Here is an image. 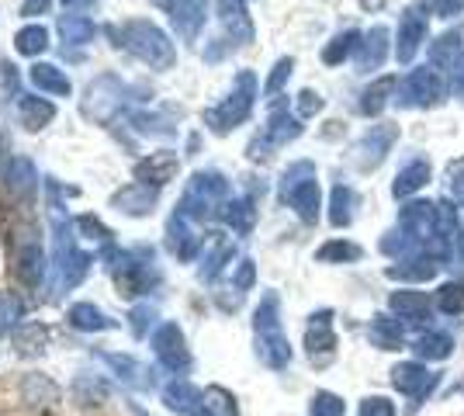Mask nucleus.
I'll return each instance as SVG.
<instances>
[{
	"mask_svg": "<svg viewBox=\"0 0 464 416\" xmlns=\"http://www.w3.org/2000/svg\"><path fill=\"white\" fill-rule=\"evenodd\" d=\"M115 39L118 45H125L132 56H139V60L156 66V70H170L174 66V45H170V39L156 28L153 21L146 18L125 21L115 32Z\"/></svg>",
	"mask_w": 464,
	"mask_h": 416,
	"instance_id": "nucleus-1",
	"label": "nucleus"
},
{
	"mask_svg": "<svg viewBox=\"0 0 464 416\" xmlns=\"http://www.w3.org/2000/svg\"><path fill=\"white\" fill-rule=\"evenodd\" d=\"M256 334H260V357L271 368H285L291 361V347L277 326V298L274 295L264 298V305L256 309Z\"/></svg>",
	"mask_w": 464,
	"mask_h": 416,
	"instance_id": "nucleus-2",
	"label": "nucleus"
},
{
	"mask_svg": "<svg viewBox=\"0 0 464 416\" xmlns=\"http://www.w3.org/2000/svg\"><path fill=\"white\" fill-rule=\"evenodd\" d=\"M125 104V83L115 73H104L87 87V98H83V115L94 121H111Z\"/></svg>",
	"mask_w": 464,
	"mask_h": 416,
	"instance_id": "nucleus-3",
	"label": "nucleus"
},
{
	"mask_svg": "<svg viewBox=\"0 0 464 416\" xmlns=\"http://www.w3.org/2000/svg\"><path fill=\"white\" fill-rule=\"evenodd\" d=\"M153 354L167 372H188L191 354L184 347V334L177 330V323H163L153 334Z\"/></svg>",
	"mask_w": 464,
	"mask_h": 416,
	"instance_id": "nucleus-4",
	"label": "nucleus"
},
{
	"mask_svg": "<svg viewBox=\"0 0 464 416\" xmlns=\"http://www.w3.org/2000/svg\"><path fill=\"white\" fill-rule=\"evenodd\" d=\"M156 198H160V188L136 180V184H125L121 191H115V195H111V205H115L118 212H125V216H150Z\"/></svg>",
	"mask_w": 464,
	"mask_h": 416,
	"instance_id": "nucleus-5",
	"label": "nucleus"
},
{
	"mask_svg": "<svg viewBox=\"0 0 464 416\" xmlns=\"http://www.w3.org/2000/svg\"><path fill=\"white\" fill-rule=\"evenodd\" d=\"M177 167H180V160L174 153H150L146 160H139L136 163V180L142 184H153V188H163V184H170L177 178Z\"/></svg>",
	"mask_w": 464,
	"mask_h": 416,
	"instance_id": "nucleus-6",
	"label": "nucleus"
},
{
	"mask_svg": "<svg viewBox=\"0 0 464 416\" xmlns=\"http://www.w3.org/2000/svg\"><path fill=\"white\" fill-rule=\"evenodd\" d=\"M4 184H7V191H11L14 198H32L35 188H39V174H35L32 160H24V157L11 160V163L4 167Z\"/></svg>",
	"mask_w": 464,
	"mask_h": 416,
	"instance_id": "nucleus-7",
	"label": "nucleus"
},
{
	"mask_svg": "<svg viewBox=\"0 0 464 416\" xmlns=\"http://www.w3.org/2000/svg\"><path fill=\"white\" fill-rule=\"evenodd\" d=\"M21 399L28 406H49V402H59V385L49 375H24Z\"/></svg>",
	"mask_w": 464,
	"mask_h": 416,
	"instance_id": "nucleus-8",
	"label": "nucleus"
},
{
	"mask_svg": "<svg viewBox=\"0 0 464 416\" xmlns=\"http://www.w3.org/2000/svg\"><path fill=\"white\" fill-rule=\"evenodd\" d=\"M28 77H32V83H35L39 91H45V94H59V98L70 94V77H66L59 66H53V63H35Z\"/></svg>",
	"mask_w": 464,
	"mask_h": 416,
	"instance_id": "nucleus-9",
	"label": "nucleus"
},
{
	"mask_svg": "<svg viewBox=\"0 0 464 416\" xmlns=\"http://www.w3.org/2000/svg\"><path fill=\"white\" fill-rule=\"evenodd\" d=\"M18 277L28 288H39L42 277H45V254L39 250V243H28L21 247L18 254Z\"/></svg>",
	"mask_w": 464,
	"mask_h": 416,
	"instance_id": "nucleus-10",
	"label": "nucleus"
},
{
	"mask_svg": "<svg viewBox=\"0 0 464 416\" xmlns=\"http://www.w3.org/2000/svg\"><path fill=\"white\" fill-rule=\"evenodd\" d=\"M18 115H21V125H24V129L39 132V129H45L49 121L56 119V108H53L45 98H21Z\"/></svg>",
	"mask_w": 464,
	"mask_h": 416,
	"instance_id": "nucleus-11",
	"label": "nucleus"
},
{
	"mask_svg": "<svg viewBox=\"0 0 464 416\" xmlns=\"http://www.w3.org/2000/svg\"><path fill=\"white\" fill-rule=\"evenodd\" d=\"M201 399L205 396L194 389L191 382H184V378H174V382L163 389V402H167V410H174V413H191Z\"/></svg>",
	"mask_w": 464,
	"mask_h": 416,
	"instance_id": "nucleus-12",
	"label": "nucleus"
},
{
	"mask_svg": "<svg viewBox=\"0 0 464 416\" xmlns=\"http://www.w3.org/2000/svg\"><path fill=\"white\" fill-rule=\"evenodd\" d=\"M392 382H395V389H402L406 396H423V392H430V385H433V378L426 375L420 364H399V368L392 372Z\"/></svg>",
	"mask_w": 464,
	"mask_h": 416,
	"instance_id": "nucleus-13",
	"label": "nucleus"
},
{
	"mask_svg": "<svg viewBox=\"0 0 464 416\" xmlns=\"http://www.w3.org/2000/svg\"><path fill=\"white\" fill-rule=\"evenodd\" d=\"M205 18V0H174V24L184 39H191Z\"/></svg>",
	"mask_w": 464,
	"mask_h": 416,
	"instance_id": "nucleus-14",
	"label": "nucleus"
},
{
	"mask_svg": "<svg viewBox=\"0 0 464 416\" xmlns=\"http://www.w3.org/2000/svg\"><path fill=\"white\" fill-rule=\"evenodd\" d=\"M59 35L66 45H87L94 39V21L83 18V15H63L59 18Z\"/></svg>",
	"mask_w": 464,
	"mask_h": 416,
	"instance_id": "nucleus-15",
	"label": "nucleus"
},
{
	"mask_svg": "<svg viewBox=\"0 0 464 416\" xmlns=\"http://www.w3.org/2000/svg\"><path fill=\"white\" fill-rule=\"evenodd\" d=\"M70 326H77V330H87V334H97V330H111L115 323L104 316L101 309H94L91 302H77V305L70 309Z\"/></svg>",
	"mask_w": 464,
	"mask_h": 416,
	"instance_id": "nucleus-16",
	"label": "nucleus"
},
{
	"mask_svg": "<svg viewBox=\"0 0 464 416\" xmlns=\"http://www.w3.org/2000/svg\"><path fill=\"white\" fill-rule=\"evenodd\" d=\"M45 340H49V330L42 323H24V326L14 330V347H18L21 354H42Z\"/></svg>",
	"mask_w": 464,
	"mask_h": 416,
	"instance_id": "nucleus-17",
	"label": "nucleus"
},
{
	"mask_svg": "<svg viewBox=\"0 0 464 416\" xmlns=\"http://www.w3.org/2000/svg\"><path fill=\"white\" fill-rule=\"evenodd\" d=\"M14 49L21 56H39L49 49V32L42 24H24L18 35H14Z\"/></svg>",
	"mask_w": 464,
	"mask_h": 416,
	"instance_id": "nucleus-18",
	"label": "nucleus"
},
{
	"mask_svg": "<svg viewBox=\"0 0 464 416\" xmlns=\"http://www.w3.org/2000/svg\"><path fill=\"white\" fill-rule=\"evenodd\" d=\"M167 233H170V250H174L177 257H191L194 254V237L188 233V218L184 216H174L170 218V226H167Z\"/></svg>",
	"mask_w": 464,
	"mask_h": 416,
	"instance_id": "nucleus-19",
	"label": "nucleus"
},
{
	"mask_svg": "<svg viewBox=\"0 0 464 416\" xmlns=\"http://www.w3.org/2000/svg\"><path fill=\"white\" fill-rule=\"evenodd\" d=\"M73 396H77V402H83V406H94V402H104V399H108V385H104L101 378L80 375L77 382H73Z\"/></svg>",
	"mask_w": 464,
	"mask_h": 416,
	"instance_id": "nucleus-20",
	"label": "nucleus"
},
{
	"mask_svg": "<svg viewBox=\"0 0 464 416\" xmlns=\"http://www.w3.org/2000/svg\"><path fill=\"white\" fill-rule=\"evenodd\" d=\"M21 313H24L21 298L11 295V292H0V337H4V334H11V330H18Z\"/></svg>",
	"mask_w": 464,
	"mask_h": 416,
	"instance_id": "nucleus-21",
	"label": "nucleus"
},
{
	"mask_svg": "<svg viewBox=\"0 0 464 416\" xmlns=\"http://www.w3.org/2000/svg\"><path fill=\"white\" fill-rule=\"evenodd\" d=\"M201 402H205V410H208L212 416H239V410H236V399H232L226 389H218V385H215V389H208Z\"/></svg>",
	"mask_w": 464,
	"mask_h": 416,
	"instance_id": "nucleus-22",
	"label": "nucleus"
},
{
	"mask_svg": "<svg viewBox=\"0 0 464 416\" xmlns=\"http://www.w3.org/2000/svg\"><path fill=\"white\" fill-rule=\"evenodd\" d=\"M77 229L83 233L87 239H97V243H111V229L94 216H80L77 218Z\"/></svg>",
	"mask_w": 464,
	"mask_h": 416,
	"instance_id": "nucleus-23",
	"label": "nucleus"
},
{
	"mask_svg": "<svg viewBox=\"0 0 464 416\" xmlns=\"http://www.w3.org/2000/svg\"><path fill=\"white\" fill-rule=\"evenodd\" d=\"M295 208H298V212H302V218H315V205H319V195H315V184H305V188H298V191H295Z\"/></svg>",
	"mask_w": 464,
	"mask_h": 416,
	"instance_id": "nucleus-24",
	"label": "nucleus"
},
{
	"mask_svg": "<svg viewBox=\"0 0 464 416\" xmlns=\"http://www.w3.org/2000/svg\"><path fill=\"white\" fill-rule=\"evenodd\" d=\"M343 402L333 396V392H319V396L312 399V416H343Z\"/></svg>",
	"mask_w": 464,
	"mask_h": 416,
	"instance_id": "nucleus-25",
	"label": "nucleus"
},
{
	"mask_svg": "<svg viewBox=\"0 0 464 416\" xmlns=\"http://www.w3.org/2000/svg\"><path fill=\"white\" fill-rule=\"evenodd\" d=\"M374 340H378V343H385V351H395V343H399V330H395L385 316H378L374 319Z\"/></svg>",
	"mask_w": 464,
	"mask_h": 416,
	"instance_id": "nucleus-26",
	"label": "nucleus"
},
{
	"mask_svg": "<svg viewBox=\"0 0 464 416\" xmlns=\"http://www.w3.org/2000/svg\"><path fill=\"white\" fill-rule=\"evenodd\" d=\"M361 257V250L357 247H350V243H329L319 250V260H353Z\"/></svg>",
	"mask_w": 464,
	"mask_h": 416,
	"instance_id": "nucleus-27",
	"label": "nucleus"
},
{
	"mask_svg": "<svg viewBox=\"0 0 464 416\" xmlns=\"http://www.w3.org/2000/svg\"><path fill=\"white\" fill-rule=\"evenodd\" d=\"M357 416H395V406L385 396H371L361 402V413Z\"/></svg>",
	"mask_w": 464,
	"mask_h": 416,
	"instance_id": "nucleus-28",
	"label": "nucleus"
},
{
	"mask_svg": "<svg viewBox=\"0 0 464 416\" xmlns=\"http://www.w3.org/2000/svg\"><path fill=\"white\" fill-rule=\"evenodd\" d=\"M437 302H440V309H444V313H458V309L464 305V288H458V285H447Z\"/></svg>",
	"mask_w": 464,
	"mask_h": 416,
	"instance_id": "nucleus-29",
	"label": "nucleus"
},
{
	"mask_svg": "<svg viewBox=\"0 0 464 416\" xmlns=\"http://www.w3.org/2000/svg\"><path fill=\"white\" fill-rule=\"evenodd\" d=\"M420 354H426V357H447L450 354V340L447 337H426L423 343H420Z\"/></svg>",
	"mask_w": 464,
	"mask_h": 416,
	"instance_id": "nucleus-30",
	"label": "nucleus"
},
{
	"mask_svg": "<svg viewBox=\"0 0 464 416\" xmlns=\"http://www.w3.org/2000/svg\"><path fill=\"white\" fill-rule=\"evenodd\" d=\"M146 319H153V309H150V305L132 309V334H136V337H146Z\"/></svg>",
	"mask_w": 464,
	"mask_h": 416,
	"instance_id": "nucleus-31",
	"label": "nucleus"
},
{
	"mask_svg": "<svg viewBox=\"0 0 464 416\" xmlns=\"http://www.w3.org/2000/svg\"><path fill=\"white\" fill-rule=\"evenodd\" d=\"M49 11V0H24L21 4V15L24 18H35V15H45Z\"/></svg>",
	"mask_w": 464,
	"mask_h": 416,
	"instance_id": "nucleus-32",
	"label": "nucleus"
},
{
	"mask_svg": "<svg viewBox=\"0 0 464 416\" xmlns=\"http://www.w3.org/2000/svg\"><path fill=\"white\" fill-rule=\"evenodd\" d=\"M291 70V60H281L277 63V70H274V77L271 83H267V91H274V87H281V80H285V73Z\"/></svg>",
	"mask_w": 464,
	"mask_h": 416,
	"instance_id": "nucleus-33",
	"label": "nucleus"
},
{
	"mask_svg": "<svg viewBox=\"0 0 464 416\" xmlns=\"http://www.w3.org/2000/svg\"><path fill=\"white\" fill-rule=\"evenodd\" d=\"M94 0H63V7H70V11H77V7H91Z\"/></svg>",
	"mask_w": 464,
	"mask_h": 416,
	"instance_id": "nucleus-34",
	"label": "nucleus"
},
{
	"mask_svg": "<svg viewBox=\"0 0 464 416\" xmlns=\"http://www.w3.org/2000/svg\"><path fill=\"white\" fill-rule=\"evenodd\" d=\"M194 416H212V413H208V410H198V413H194Z\"/></svg>",
	"mask_w": 464,
	"mask_h": 416,
	"instance_id": "nucleus-35",
	"label": "nucleus"
}]
</instances>
